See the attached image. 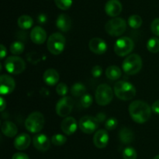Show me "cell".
Instances as JSON below:
<instances>
[{"instance_id": "6da1fadb", "label": "cell", "mask_w": 159, "mask_h": 159, "mask_svg": "<svg viewBox=\"0 0 159 159\" xmlns=\"http://www.w3.org/2000/svg\"><path fill=\"white\" fill-rule=\"evenodd\" d=\"M132 119L137 123H146L152 115V108L148 103L143 101H134L130 103L128 108Z\"/></svg>"}, {"instance_id": "7a4b0ae2", "label": "cell", "mask_w": 159, "mask_h": 159, "mask_svg": "<svg viewBox=\"0 0 159 159\" xmlns=\"http://www.w3.org/2000/svg\"><path fill=\"white\" fill-rule=\"evenodd\" d=\"M114 93L119 99L123 101H129L133 99L136 95V88L130 82L120 80L115 84Z\"/></svg>"}, {"instance_id": "3957f363", "label": "cell", "mask_w": 159, "mask_h": 159, "mask_svg": "<svg viewBox=\"0 0 159 159\" xmlns=\"http://www.w3.org/2000/svg\"><path fill=\"white\" fill-rule=\"evenodd\" d=\"M44 116L40 112H34L28 115L25 121V127L32 133L40 132L44 126Z\"/></svg>"}, {"instance_id": "277c9868", "label": "cell", "mask_w": 159, "mask_h": 159, "mask_svg": "<svg viewBox=\"0 0 159 159\" xmlns=\"http://www.w3.org/2000/svg\"><path fill=\"white\" fill-rule=\"evenodd\" d=\"M142 64V59L139 55H130L123 62V70L128 75L137 74L141 71Z\"/></svg>"}, {"instance_id": "5b68a950", "label": "cell", "mask_w": 159, "mask_h": 159, "mask_svg": "<svg viewBox=\"0 0 159 159\" xmlns=\"http://www.w3.org/2000/svg\"><path fill=\"white\" fill-rule=\"evenodd\" d=\"M66 40L61 33H54L48 39V49L54 55H60L64 51Z\"/></svg>"}, {"instance_id": "8992f818", "label": "cell", "mask_w": 159, "mask_h": 159, "mask_svg": "<svg viewBox=\"0 0 159 159\" xmlns=\"http://www.w3.org/2000/svg\"><path fill=\"white\" fill-rule=\"evenodd\" d=\"M127 29V23L123 18L114 17L109 20L105 25V30L110 35L113 37L120 36L125 32Z\"/></svg>"}, {"instance_id": "52a82bcc", "label": "cell", "mask_w": 159, "mask_h": 159, "mask_svg": "<svg viewBox=\"0 0 159 159\" xmlns=\"http://www.w3.org/2000/svg\"><path fill=\"white\" fill-rule=\"evenodd\" d=\"M5 68L11 74H20L26 69V62L22 58L16 55L9 56L4 62Z\"/></svg>"}, {"instance_id": "ba28073f", "label": "cell", "mask_w": 159, "mask_h": 159, "mask_svg": "<svg viewBox=\"0 0 159 159\" xmlns=\"http://www.w3.org/2000/svg\"><path fill=\"white\" fill-rule=\"evenodd\" d=\"M96 101L98 104L105 106L110 104L113 98L112 88L106 84H99L96 90Z\"/></svg>"}, {"instance_id": "9c48e42d", "label": "cell", "mask_w": 159, "mask_h": 159, "mask_svg": "<svg viewBox=\"0 0 159 159\" xmlns=\"http://www.w3.org/2000/svg\"><path fill=\"white\" fill-rule=\"evenodd\" d=\"M134 43L128 37H122L116 40L114 45V51L117 55L124 57L130 54L134 49Z\"/></svg>"}, {"instance_id": "30bf717a", "label": "cell", "mask_w": 159, "mask_h": 159, "mask_svg": "<svg viewBox=\"0 0 159 159\" xmlns=\"http://www.w3.org/2000/svg\"><path fill=\"white\" fill-rule=\"evenodd\" d=\"M74 106V101L71 97H63L57 101L55 110L61 117H67L71 112Z\"/></svg>"}, {"instance_id": "8fae6325", "label": "cell", "mask_w": 159, "mask_h": 159, "mask_svg": "<svg viewBox=\"0 0 159 159\" xmlns=\"http://www.w3.org/2000/svg\"><path fill=\"white\" fill-rule=\"evenodd\" d=\"M99 123V121L96 117L85 115L79 120V126L83 132L87 134H91L98 129Z\"/></svg>"}, {"instance_id": "7c38bea8", "label": "cell", "mask_w": 159, "mask_h": 159, "mask_svg": "<svg viewBox=\"0 0 159 159\" xmlns=\"http://www.w3.org/2000/svg\"><path fill=\"white\" fill-rule=\"evenodd\" d=\"M15 87V80L12 76L6 74H3L0 76V94L2 95H7L12 93Z\"/></svg>"}, {"instance_id": "4fadbf2b", "label": "cell", "mask_w": 159, "mask_h": 159, "mask_svg": "<svg viewBox=\"0 0 159 159\" xmlns=\"http://www.w3.org/2000/svg\"><path fill=\"white\" fill-rule=\"evenodd\" d=\"M89 49L96 55H102L107 51V45L106 41L99 37H93L89 43Z\"/></svg>"}, {"instance_id": "5bb4252c", "label": "cell", "mask_w": 159, "mask_h": 159, "mask_svg": "<svg viewBox=\"0 0 159 159\" xmlns=\"http://www.w3.org/2000/svg\"><path fill=\"white\" fill-rule=\"evenodd\" d=\"M33 143L36 149L42 152L48 151L51 146L49 138L45 134H37L34 136L33 138Z\"/></svg>"}, {"instance_id": "9a60e30c", "label": "cell", "mask_w": 159, "mask_h": 159, "mask_svg": "<svg viewBox=\"0 0 159 159\" xmlns=\"http://www.w3.org/2000/svg\"><path fill=\"white\" fill-rule=\"evenodd\" d=\"M95 146L99 149L105 148L109 143V134L106 129H99L93 137Z\"/></svg>"}, {"instance_id": "2e32d148", "label": "cell", "mask_w": 159, "mask_h": 159, "mask_svg": "<svg viewBox=\"0 0 159 159\" xmlns=\"http://www.w3.org/2000/svg\"><path fill=\"white\" fill-rule=\"evenodd\" d=\"M61 128L66 135H72L75 132L78 128V123L75 118L73 117H65L61 122Z\"/></svg>"}, {"instance_id": "e0dca14e", "label": "cell", "mask_w": 159, "mask_h": 159, "mask_svg": "<svg viewBox=\"0 0 159 159\" xmlns=\"http://www.w3.org/2000/svg\"><path fill=\"white\" fill-rule=\"evenodd\" d=\"M122 11V4L119 0H109L105 5V12L108 16L116 17Z\"/></svg>"}, {"instance_id": "ac0fdd59", "label": "cell", "mask_w": 159, "mask_h": 159, "mask_svg": "<svg viewBox=\"0 0 159 159\" xmlns=\"http://www.w3.org/2000/svg\"><path fill=\"white\" fill-rule=\"evenodd\" d=\"M30 38L31 41L36 45H42L47 39L46 31L41 26H35L31 31Z\"/></svg>"}, {"instance_id": "d6986e66", "label": "cell", "mask_w": 159, "mask_h": 159, "mask_svg": "<svg viewBox=\"0 0 159 159\" xmlns=\"http://www.w3.org/2000/svg\"><path fill=\"white\" fill-rule=\"evenodd\" d=\"M31 142L30 137L27 133H21L16 137L14 140V147L16 149L19 151H23V150L28 148Z\"/></svg>"}, {"instance_id": "ffe728a7", "label": "cell", "mask_w": 159, "mask_h": 159, "mask_svg": "<svg viewBox=\"0 0 159 159\" xmlns=\"http://www.w3.org/2000/svg\"><path fill=\"white\" fill-rule=\"evenodd\" d=\"M56 26L62 32L69 31L71 26V20L69 16L65 13L60 14L56 20Z\"/></svg>"}, {"instance_id": "44dd1931", "label": "cell", "mask_w": 159, "mask_h": 159, "mask_svg": "<svg viewBox=\"0 0 159 159\" xmlns=\"http://www.w3.org/2000/svg\"><path fill=\"white\" fill-rule=\"evenodd\" d=\"M58 72L54 69H48L44 72L43 75V80L45 84L49 86H54L59 80Z\"/></svg>"}, {"instance_id": "7402d4cb", "label": "cell", "mask_w": 159, "mask_h": 159, "mask_svg": "<svg viewBox=\"0 0 159 159\" xmlns=\"http://www.w3.org/2000/svg\"><path fill=\"white\" fill-rule=\"evenodd\" d=\"M1 129L2 133L8 137H15L18 132L17 126L10 121H5L2 124Z\"/></svg>"}, {"instance_id": "603a6c76", "label": "cell", "mask_w": 159, "mask_h": 159, "mask_svg": "<svg viewBox=\"0 0 159 159\" xmlns=\"http://www.w3.org/2000/svg\"><path fill=\"white\" fill-rule=\"evenodd\" d=\"M119 137L120 141L125 144L132 143L134 139V134L133 131L127 127H124L120 129L119 132Z\"/></svg>"}, {"instance_id": "cb8c5ba5", "label": "cell", "mask_w": 159, "mask_h": 159, "mask_svg": "<svg viewBox=\"0 0 159 159\" xmlns=\"http://www.w3.org/2000/svg\"><path fill=\"white\" fill-rule=\"evenodd\" d=\"M106 75L108 79L111 80H116L120 78L122 72H121L120 69L116 65H110V66L107 67V70H106Z\"/></svg>"}, {"instance_id": "d4e9b609", "label": "cell", "mask_w": 159, "mask_h": 159, "mask_svg": "<svg viewBox=\"0 0 159 159\" xmlns=\"http://www.w3.org/2000/svg\"><path fill=\"white\" fill-rule=\"evenodd\" d=\"M17 24L21 29L27 30L30 29L34 24V20L30 16L23 15L20 17L17 20Z\"/></svg>"}, {"instance_id": "484cf974", "label": "cell", "mask_w": 159, "mask_h": 159, "mask_svg": "<svg viewBox=\"0 0 159 159\" xmlns=\"http://www.w3.org/2000/svg\"><path fill=\"white\" fill-rule=\"evenodd\" d=\"M85 91H86V88L82 83H76L73 84L71 88V93L75 97L83 96L85 94Z\"/></svg>"}, {"instance_id": "4316f807", "label": "cell", "mask_w": 159, "mask_h": 159, "mask_svg": "<svg viewBox=\"0 0 159 159\" xmlns=\"http://www.w3.org/2000/svg\"><path fill=\"white\" fill-rule=\"evenodd\" d=\"M147 48L150 52L157 53L159 51V39L158 37H152L148 41Z\"/></svg>"}, {"instance_id": "83f0119b", "label": "cell", "mask_w": 159, "mask_h": 159, "mask_svg": "<svg viewBox=\"0 0 159 159\" xmlns=\"http://www.w3.org/2000/svg\"><path fill=\"white\" fill-rule=\"evenodd\" d=\"M143 20L138 15H132L128 18V24L133 29H138L142 25Z\"/></svg>"}, {"instance_id": "f1b7e54d", "label": "cell", "mask_w": 159, "mask_h": 159, "mask_svg": "<svg viewBox=\"0 0 159 159\" xmlns=\"http://www.w3.org/2000/svg\"><path fill=\"white\" fill-rule=\"evenodd\" d=\"M24 44L21 41H14L10 45V51L13 55H20L24 51Z\"/></svg>"}, {"instance_id": "f546056e", "label": "cell", "mask_w": 159, "mask_h": 159, "mask_svg": "<svg viewBox=\"0 0 159 159\" xmlns=\"http://www.w3.org/2000/svg\"><path fill=\"white\" fill-rule=\"evenodd\" d=\"M138 154L136 150L132 147H127L123 151V157L124 159H137Z\"/></svg>"}, {"instance_id": "4dcf8cb0", "label": "cell", "mask_w": 159, "mask_h": 159, "mask_svg": "<svg viewBox=\"0 0 159 159\" xmlns=\"http://www.w3.org/2000/svg\"><path fill=\"white\" fill-rule=\"evenodd\" d=\"M66 137L60 133L54 134L52 137V138H51V142L55 146H62V145H64L66 143Z\"/></svg>"}, {"instance_id": "1f68e13d", "label": "cell", "mask_w": 159, "mask_h": 159, "mask_svg": "<svg viewBox=\"0 0 159 159\" xmlns=\"http://www.w3.org/2000/svg\"><path fill=\"white\" fill-rule=\"evenodd\" d=\"M56 6L62 10H68L72 5V0H54Z\"/></svg>"}, {"instance_id": "d6a6232c", "label": "cell", "mask_w": 159, "mask_h": 159, "mask_svg": "<svg viewBox=\"0 0 159 159\" xmlns=\"http://www.w3.org/2000/svg\"><path fill=\"white\" fill-rule=\"evenodd\" d=\"M93 104V97L89 94L85 93L81 98V104L83 108H89Z\"/></svg>"}, {"instance_id": "836d02e7", "label": "cell", "mask_w": 159, "mask_h": 159, "mask_svg": "<svg viewBox=\"0 0 159 159\" xmlns=\"http://www.w3.org/2000/svg\"><path fill=\"white\" fill-rule=\"evenodd\" d=\"M117 119L116 118H114V117H112V118H108L106 121L105 127L107 130H113L114 129H116V127L117 126Z\"/></svg>"}, {"instance_id": "e575fe53", "label": "cell", "mask_w": 159, "mask_h": 159, "mask_svg": "<svg viewBox=\"0 0 159 159\" xmlns=\"http://www.w3.org/2000/svg\"><path fill=\"white\" fill-rule=\"evenodd\" d=\"M56 92L60 96H65L67 94V93H68V87L64 83H60L56 87Z\"/></svg>"}, {"instance_id": "d590c367", "label": "cell", "mask_w": 159, "mask_h": 159, "mask_svg": "<svg viewBox=\"0 0 159 159\" xmlns=\"http://www.w3.org/2000/svg\"><path fill=\"white\" fill-rule=\"evenodd\" d=\"M151 30L155 35L159 37V18H156L151 24Z\"/></svg>"}, {"instance_id": "8d00e7d4", "label": "cell", "mask_w": 159, "mask_h": 159, "mask_svg": "<svg viewBox=\"0 0 159 159\" xmlns=\"http://www.w3.org/2000/svg\"><path fill=\"white\" fill-rule=\"evenodd\" d=\"M102 69L100 65H95L92 69V75H93L94 77L97 78L102 75Z\"/></svg>"}, {"instance_id": "74e56055", "label": "cell", "mask_w": 159, "mask_h": 159, "mask_svg": "<svg viewBox=\"0 0 159 159\" xmlns=\"http://www.w3.org/2000/svg\"><path fill=\"white\" fill-rule=\"evenodd\" d=\"M12 159H30L29 156L27 154L22 152H17L12 155Z\"/></svg>"}, {"instance_id": "f35d334b", "label": "cell", "mask_w": 159, "mask_h": 159, "mask_svg": "<svg viewBox=\"0 0 159 159\" xmlns=\"http://www.w3.org/2000/svg\"><path fill=\"white\" fill-rule=\"evenodd\" d=\"M37 21L40 24H44L48 21V17L44 13H40V15L37 17Z\"/></svg>"}, {"instance_id": "ab89813d", "label": "cell", "mask_w": 159, "mask_h": 159, "mask_svg": "<svg viewBox=\"0 0 159 159\" xmlns=\"http://www.w3.org/2000/svg\"><path fill=\"white\" fill-rule=\"evenodd\" d=\"M152 110L155 113L159 115V99L155 101V102L153 103V104H152Z\"/></svg>"}, {"instance_id": "60d3db41", "label": "cell", "mask_w": 159, "mask_h": 159, "mask_svg": "<svg viewBox=\"0 0 159 159\" xmlns=\"http://www.w3.org/2000/svg\"><path fill=\"white\" fill-rule=\"evenodd\" d=\"M96 118H97V120L99 121V123H102V122L105 121L106 115L104 113H102V112H100V113L97 114V115H96Z\"/></svg>"}, {"instance_id": "b9f144b4", "label": "cell", "mask_w": 159, "mask_h": 159, "mask_svg": "<svg viewBox=\"0 0 159 159\" xmlns=\"http://www.w3.org/2000/svg\"><path fill=\"white\" fill-rule=\"evenodd\" d=\"M0 48H1V52H0V57H1V59H4L5 56L6 55V53H7V51H6V47L4 46L3 45H1V46H0Z\"/></svg>"}, {"instance_id": "7bdbcfd3", "label": "cell", "mask_w": 159, "mask_h": 159, "mask_svg": "<svg viewBox=\"0 0 159 159\" xmlns=\"http://www.w3.org/2000/svg\"><path fill=\"white\" fill-rule=\"evenodd\" d=\"M0 101H1V104H0V106H1V111L2 112V111H4L5 108L6 107V101H5L2 97L0 98Z\"/></svg>"}, {"instance_id": "ee69618b", "label": "cell", "mask_w": 159, "mask_h": 159, "mask_svg": "<svg viewBox=\"0 0 159 159\" xmlns=\"http://www.w3.org/2000/svg\"><path fill=\"white\" fill-rule=\"evenodd\" d=\"M153 159H159V154H158V155H156V156H155V157H154Z\"/></svg>"}]
</instances>
